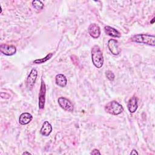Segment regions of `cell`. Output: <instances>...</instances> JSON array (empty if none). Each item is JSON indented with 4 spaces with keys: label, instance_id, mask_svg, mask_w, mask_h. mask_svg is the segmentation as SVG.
<instances>
[{
    "label": "cell",
    "instance_id": "cell-1",
    "mask_svg": "<svg viewBox=\"0 0 155 155\" xmlns=\"http://www.w3.org/2000/svg\"><path fill=\"white\" fill-rule=\"evenodd\" d=\"M91 59L94 65L97 68H100L104 64V57L100 47L95 45L91 49Z\"/></svg>",
    "mask_w": 155,
    "mask_h": 155
},
{
    "label": "cell",
    "instance_id": "cell-2",
    "mask_svg": "<svg viewBox=\"0 0 155 155\" xmlns=\"http://www.w3.org/2000/svg\"><path fill=\"white\" fill-rule=\"evenodd\" d=\"M155 37L154 35L147 34H137L134 35L131 38V41L134 42L145 44L151 46L155 45Z\"/></svg>",
    "mask_w": 155,
    "mask_h": 155
},
{
    "label": "cell",
    "instance_id": "cell-3",
    "mask_svg": "<svg viewBox=\"0 0 155 155\" xmlns=\"http://www.w3.org/2000/svg\"><path fill=\"white\" fill-rule=\"evenodd\" d=\"M105 110L107 113L113 114L118 115L124 111V108L121 104L116 101H112L105 106Z\"/></svg>",
    "mask_w": 155,
    "mask_h": 155
},
{
    "label": "cell",
    "instance_id": "cell-4",
    "mask_svg": "<svg viewBox=\"0 0 155 155\" xmlns=\"http://www.w3.org/2000/svg\"><path fill=\"white\" fill-rule=\"evenodd\" d=\"M58 104L59 106L65 111L72 112L74 110V107L73 104L70 102V100L64 97H60L58 99Z\"/></svg>",
    "mask_w": 155,
    "mask_h": 155
},
{
    "label": "cell",
    "instance_id": "cell-5",
    "mask_svg": "<svg viewBox=\"0 0 155 155\" xmlns=\"http://www.w3.org/2000/svg\"><path fill=\"white\" fill-rule=\"evenodd\" d=\"M37 76H38L37 70L35 68H33L30 72L29 74L28 75L26 80V86L29 90H31L33 88L35 84Z\"/></svg>",
    "mask_w": 155,
    "mask_h": 155
},
{
    "label": "cell",
    "instance_id": "cell-6",
    "mask_svg": "<svg viewBox=\"0 0 155 155\" xmlns=\"http://www.w3.org/2000/svg\"><path fill=\"white\" fill-rule=\"evenodd\" d=\"M45 94H46V88L45 84L43 80H41V87L39 93V109H43L45 105Z\"/></svg>",
    "mask_w": 155,
    "mask_h": 155
},
{
    "label": "cell",
    "instance_id": "cell-7",
    "mask_svg": "<svg viewBox=\"0 0 155 155\" xmlns=\"http://www.w3.org/2000/svg\"><path fill=\"white\" fill-rule=\"evenodd\" d=\"M107 46L108 50L113 55H118L121 52V49L119 48L118 41L116 39H110L108 41Z\"/></svg>",
    "mask_w": 155,
    "mask_h": 155
},
{
    "label": "cell",
    "instance_id": "cell-8",
    "mask_svg": "<svg viewBox=\"0 0 155 155\" xmlns=\"http://www.w3.org/2000/svg\"><path fill=\"white\" fill-rule=\"evenodd\" d=\"M0 50L2 53L6 56H12L16 53V48L13 45H7L2 44L0 45Z\"/></svg>",
    "mask_w": 155,
    "mask_h": 155
},
{
    "label": "cell",
    "instance_id": "cell-9",
    "mask_svg": "<svg viewBox=\"0 0 155 155\" xmlns=\"http://www.w3.org/2000/svg\"><path fill=\"white\" fill-rule=\"evenodd\" d=\"M88 34L93 38L97 39L100 36L101 30L99 26L96 24H91L88 28Z\"/></svg>",
    "mask_w": 155,
    "mask_h": 155
},
{
    "label": "cell",
    "instance_id": "cell-10",
    "mask_svg": "<svg viewBox=\"0 0 155 155\" xmlns=\"http://www.w3.org/2000/svg\"><path fill=\"white\" fill-rule=\"evenodd\" d=\"M138 107V104H137V99L136 96H133L131 97L127 104V108L128 111L131 113H134L136 112Z\"/></svg>",
    "mask_w": 155,
    "mask_h": 155
},
{
    "label": "cell",
    "instance_id": "cell-11",
    "mask_svg": "<svg viewBox=\"0 0 155 155\" xmlns=\"http://www.w3.org/2000/svg\"><path fill=\"white\" fill-rule=\"evenodd\" d=\"M52 131V126L48 122V121H45L42 126L40 130V133L42 136H48L50 135V134Z\"/></svg>",
    "mask_w": 155,
    "mask_h": 155
},
{
    "label": "cell",
    "instance_id": "cell-12",
    "mask_svg": "<svg viewBox=\"0 0 155 155\" xmlns=\"http://www.w3.org/2000/svg\"><path fill=\"white\" fill-rule=\"evenodd\" d=\"M33 119V116L29 113H23L19 117V122L21 125H24L28 124Z\"/></svg>",
    "mask_w": 155,
    "mask_h": 155
},
{
    "label": "cell",
    "instance_id": "cell-13",
    "mask_svg": "<svg viewBox=\"0 0 155 155\" xmlns=\"http://www.w3.org/2000/svg\"><path fill=\"white\" fill-rule=\"evenodd\" d=\"M104 31L107 35L113 38H120L121 36L120 33L116 29L108 25L104 27Z\"/></svg>",
    "mask_w": 155,
    "mask_h": 155
},
{
    "label": "cell",
    "instance_id": "cell-14",
    "mask_svg": "<svg viewBox=\"0 0 155 155\" xmlns=\"http://www.w3.org/2000/svg\"><path fill=\"white\" fill-rule=\"evenodd\" d=\"M55 81L56 85L61 87H65L67 83L66 77L62 74H58L56 76Z\"/></svg>",
    "mask_w": 155,
    "mask_h": 155
},
{
    "label": "cell",
    "instance_id": "cell-15",
    "mask_svg": "<svg viewBox=\"0 0 155 155\" xmlns=\"http://www.w3.org/2000/svg\"><path fill=\"white\" fill-rule=\"evenodd\" d=\"M53 56V53H48L45 58H42V59H36L33 61V63L35 64H42L44 63L45 62H47L48 60H49Z\"/></svg>",
    "mask_w": 155,
    "mask_h": 155
},
{
    "label": "cell",
    "instance_id": "cell-16",
    "mask_svg": "<svg viewBox=\"0 0 155 155\" xmlns=\"http://www.w3.org/2000/svg\"><path fill=\"white\" fill-rule=\"evenodd\" d=\"M31 4H32L33 7L36 10H41L44 7V4L41 1H36V0H35V1H33L31 2Z\"/></svg>",
    "mask_w": 155,
    "mask_h": 155
},
{
    "label": "cell",
    "instance_id": "cell-17",
    "mask_svg": "<svg viewBox=\"0 0 155 155\" xmlns=\"http://www.w3.org/2000/svg\"><path fill=\"white\" fill-rule=\"evenodd\" d=\"M105 75H106V77L107 78V79L111 81H113L114 79V73L110 71V70H107L106 72H105Z\"/></svg>",
    "mask_w": 155,
    "mask_h": 155
},
{
    "label": "cell",
    "instance_id": "cell-18",
    "mask_svg": "<svg viewBox=\"0 0 155 155\" xmlns=\"http://www.w3.org/2000/svg\"><path fill=\"white\" fill-rule=\"evenodd\" d=\"M90 154H94V155H96V154H101V153H100V151L97 150V149H93V150H92V151L90 153Z\"/></svg>",
    "mask_w": 155,
    "mask_h": 155
},
{
    "label": "cell",
    "instance_id": "cell-19",
    "mask_svg": "<svg viewBox=\"0 0 155 155\" xmlns=\"http://www.w3.org/2000/svg\"><path fill=\"white\" fill-rule=\"evenodd\" d=\"M130 154H138V153L137 152L136 150H133L131 153H130Z\"/></svg>",
    "mask_w": 155,
    "mask_h": 155
},
{
    "label": "cell",
    "instance_id": "cell-20",
    "mask_svg": "<svg viewBox=\"0 0 155 155\" xmlns=\"http://www.w3.org/2000/svg\"><path fill=\"white\" fill-rule=\"evenodd\" d=\"M22 154H31V153H30L29 152H27V151H25L22 153Z\"/></svg>",
    "mask_w": 155,
    "mask_h": 155
},
{
    "label": "cell",
    "instance_id": "cell-21",
    "mask_svg": "<svg viewBox=\"0 0 155 155\" xmlns=\"http://www.w3.org/2000/svg\"><path fill=\"white\" fill-rule=\"evenodd\" d=\"M154 18H153V19H152V21L150 22L151 24H153V22H154Z\"/></svg>",
    "mask_w": 155,
    "mask_h": 155
}]
</instances>
